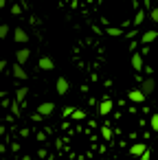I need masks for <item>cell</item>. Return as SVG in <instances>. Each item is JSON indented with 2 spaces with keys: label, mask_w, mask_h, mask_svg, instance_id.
<instances>
[{
  "label": "cell",
  "mask_w": 158,
  "mask_h": 160,
  "mask_svg": "<svg viewBox=\"0 0 158 160\" xmlns=\"http://www.w3.org/2000/svg\"><path fill=\"white\" fill-rule=\"evenodd\" d=\"M143 20H145V11H136V16H134V27H140L143 24Z\"/></svg>",
  "instance_id": "13"
},
{
  "label": "cell",
  "mask_w": 158,
  "mask_h": 160,
  "mask_svg": "<svg viewBox=\"0 0 158 160\" xmlns=\"http://www.w3.org/2000/svg\"><path fill=\"white\" fill-rule=\"evenodd\" d=\"M127 99H130V101H134V103H143V101H145V94H143V90L138 88V90H130Z\"/></svg>",
  "instance_id": "6"
},
{
  "label": "cell",
  "mask_w": 158,
  "mask_h": 160,
  "mask_svg": "<svg viewBox=\"0 0 158 160\" xmlns=\"http://www.w3.org/2000/svg\"><path fill=\"white\" fill-rule=\"evenodd\" d=\"M5 68H7V62H5V59H0V72H3Z\"/></svg>",
  "instance_id": "24"
},
{
  "label": "cell",
  "mask_w": 158,
  "mask_h": 160,
  "mask_svg": "<svg viewBox=\"0 0 158 160\" xmlns=\"http://www.w3.org/2000/svg\"><path fill=\"white\" fill-rule=\"evenodd\" d=\"M55 90H57V94H66V92H68V81H66V77H59V79L55 81Z\"/></svg>",
  "instance_id": "5"
},
{
  "label": "cell",
  "mask_w": 158,
  "mask_h": 160,
  "mask_svg": "<svg viewBox=\"0 0 158 160\" xmlns=\"http://www.w3.org/2000/svg\"><path fill=\"white\" fill-rule=\"evenodd\" d=\"M70 116H73L75 121H84V118H86V112H84V110H73Z\"/></svg>",
  "instance_id": "16"
},
{
  "label": "cell",
  "mask_w": 158,
  "mask_h": 160,
  "mask_svg": "<svg viewBox=\"0 0 158 160\" xmlns=\"http://www.w3.org/2000/svg\"><path fill=\"white\" fill-rule=\"evenodd\" d=\"M29 57H31V51H29V48H20V51L16 53V62H18L20 66H22V64H27V62H29Z\"/></svg>",
  "instance_id": "2"
},
{
  "label": "cell",
  "mask_w": 158,
  "mask_h": 160,
  "mask_svg": "<svg viewBox=\"0 0 158 160\" xmlns=\"http://www.w3.org/2000/svg\"><path fill=\"white\" fill-rule=\"evenodd\" d=\"M105 33H108V35H112V38H119V35H123V29H116V27H108V29H105Z\"/></svg>",
  "instance_id": "14"
},
{
  "label": "cell",
  "mask_w": 158,
  "mask_h": 160,
  "mask_svg": "<svg viewBox=\"0 0 158 160\" xmlns=\"http://www.w3.org/2000/svg\"><path fill=\"white\" fill-rule=\"evenodd\" d=\"M40 68H42V70H53L55 64H53L51 57H40Z\"/></svg>",
  "instance_id": "12"
},
{
  "label": "cell",
  "mask_w": 158,
  "mask_h": 160,
  "mask_svg": "<svg viewBox=\"0 0 158 160\" xmlns=\"http://www.w3.org/2000/svg\"><path fill=\"white\" fill-rule=\"evenodd\" d=\"M13 40H16V42H20V44H27V42H29V35H27V31H24V29H20V27H18V29L13 31Z\"/></svg>",
  "instance_id": "4"
},
{
  "label": "cell",
  "mask_w": 158,
  "mask_h": 160,
  "mask_svg": "<svg viewBox=\"0 0 158 160\" xmlns=\"http://www.w3.org/2000/svg\"><path fill=\"white\" fill-rule=\"evenodd\" d=\"M145 149H147V142H134V145L130 147V153H132V156H143Z\"/></svg>",
  "instance_id": "8"
},
{
  "label": "cell",
  "mask_w": 158,
  "mask_h": 160,
  "mask_svg": "<svg viewBox=\"0 0 158 160\" xmlns=\"http://www.w3.org/2000/svg\"><path fill=\"white\" fill-rule=\"evenodd\" d=\"M9 35V27L7 24H0V38H7Z\"/></svg>",
  "instance_id": "19"
},
{
  "label": "cell",
  "mask_w": 158,
  "mask_h": 160,
  "mask_svg": "<svg viewBox=\"0 0 158 160\" xmlns=\"http://www.w3.org/2000/svg\"><path fill=\"white\" fill-rule=\"evenodd\" d=\"M101 134H103V138H105V140H110V138H112V129H110V127H103V129H101Z\"/></svg>",
  "instance_id": "18"
},
{
  "label": "cell",
  "mask_w": 158,
  "mask_h": 160,
  "mask_svg": "<svg viewBox=\"0 0 158 160\" xmlns=\"http://www.w3.org/2000/svg\"><path fill=\"white\" fill-rule=\"evenodd\" d=\"M149 125H151V129H154V132H158V114H154V116H151Z\"/></svg>",
  "instance_id": "17"
},
{
  "label": "cell",
  "mask_w": 158,
  "mask_h": 160,
  "mask_svg": "<svg viewBox=\"0 0 158 160\" xmlns=\"http://www.w3.org/2000/svg\"><path fill=\"white\" fill-rule=\"evenodd\" d=\"M20 11H22L20 5H13V7H11V13H16V16H20Z\"/></svg>",
  "instance_id": "22"
},
{
  "label": "cell",
  "mask_w": 158,
  "mask_h": 160,
  "mask_svg": "<svg viewBox=\"0 0 158 160\" xmlns=\"http://www.w3.org/2000/svg\"><path fill=\"white\" fill-rule=\"evenodd\" d=\"M156 38H158V33H156V31H145V33L140 35V42H143V44H151Z\"/></svg>",
  "instance_id": "11"
},
{
  "label": "cell",
  "mask_w": 158,
  "mask_h": 160,
  "mask_svg": "<svg viewBox=\"0 0 158 160\" xmlns=\"http://www.w3.org/2000/svg\"><path fill=\"white\" fill-rule=\"evenodd\" d=\"M132 68L138 70V72L143 70V53H134L132 55Z\"/></svg>",
  "instance_id": "7"
},
{
  "label": "cell",
  "mask_w": 158,
  "mask_h": 160,
  "mask_svg": "<svg viewBox=\"0 0 158 160\" xmlns=\"http://www.w3.org/2000/svg\"><path fill=\"white\" fill-rule=\"evenodd\" d=\"M73 114V108H64V116H70Z\"/></svg>",
  "instance_id": "23"
},
{
  "label": "cell",
  "mask_w": 158,
  "mask_h": 160,
  "mask_svg": "<svg viewBox=\"0 0 158 160\" xmlns=\"http://www.w3.org/2000/svg\"><path fill=\"white\" fill-rule=\"evenodd\" d=\"M3 97H5V92H3V90H0V99H3Z\"/></svg>",
  "instance_id": "25"
},
{
  "label": "cell",
  "mask_w": 158,
  "mask_h": 160,
  "mask_svg": "<svg viewBox=\"0 0 158 160\" xmlns=\"http://www.w3.org/2000/svg\"><path fill=\"white\" fill-rule=\"evenodd\" d=\"M140 160H151V151H149V147L143 151V156H140Z\"/></svg>",
  "instance_id": "20"
},
{
  "label": "cell",
  "mask_w": 158,
  "mask_h": 160,
  "mask_svg": "<svg viewBox=\"0 0 158 160\" xmlns=\"http://www.w3.org/2000/svg\"><path fill=\"white\" fill-rule=\"evenodd\" d=\"M13 77H16V79H22V81H24V79H29V75L24 72V68H22L18 62L13 64Z\"/></svg>",
  "instance_id": "9"
},
{
  "label": "cell",
  "mask_w": 158,
  "mask_h": 160,
  "mask_svg": "<svg viewBox=\"0 0 158 160\" xmlns=\"http://www.w3.org/2000/svg\"><path fill=\"white\" fill-rule=\"evenodd\" d=\"M24 99H27V88H18V90H16V101L22 103Z\"/></svg>",
  "instance_id": "15"
},
{
  "label": "cell",
  "mask_w": 158,
  "mask_h": 160,
  "mask_svg": "<svg viewBox=\"0 0 158 160\" xmlns=\"http://www.w3.org/2000/svg\"><path fill=\"white\" fill-rule=\"evenodd\" d=\"M112 105H114V103H112L110 99H103V101L99 103V114H101V116H108V114L112 112Z\"/></svg>",
  "instance_id": "3"
},
{
  "label": "cell",
  "mask_w": 158,
  "mask_h": 160,
  "mask_svg": "<svg viewBox=\"0 0 158 160\" xmlns=\"http://www.w3.org/2000/svg\"><path fill=\"white\" fill-rule=\"evenodd\" d=\"M149 18H151L154 22H158V9H156V7H154V9L149 11Z\"/></svg>",
  "instance_id": "21"
},
{
  "label": "cell",
  "mask_w": 158,
  "mask_h": 160,
  "mask_svg": "<svg viewBox=\"0 0 158 160\" xmlns=\"http://www.w3.org/2000/svg\"><path fill=\"white\" fill-rule=\"evenodd\" d=\"M140 90H143V94H145V97H149V94H151V92L156 90V81H154L151 77H147V79L143 81V86H140Z\"/></svg>",
  "instance_id": "1"
},
{
  "label": "cell",
  "mask_w": 158,
  "mask_h": 160,
  "mask_svg": "<svg viewBox=\"0 0 158 160\" xmlns=\"http://www.w3.org/2000/svg\"><path fill=\"white\" fill-rule=\"evenodd\" d=\"M53 110H55V105H53L51 101H46V103H42V105L38 108V112H40L42 116H48V114H53Z\"/></svg>",
  "instance_id": "10"
}]
</instances>
